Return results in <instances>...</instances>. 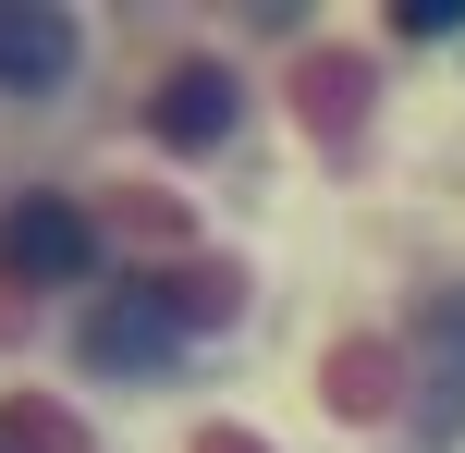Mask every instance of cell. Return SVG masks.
<instances>
[{
	"label": "cell",
	"mask_w": 465,
	"mask_h": 453,
	"mask_svg": "<svg viewBox=\"0 0 465 453\" xmlns=\"http://www.w3.org/2000/svg\"><path fill=\"white\" fill-rule=\"evenodd\" d=\"M86 258H98V233L74 196H13V221H0V270L13 282H74Z\"/></svg>",
	"instance_id": "6da1fadb"
},
{
	"label": "cell",
	"mask_w": 465,
	"mask_h": 453,
	"mask_svg": "<svg viewBox=\"0 0 465 453\" xmlns=\"http://www.w3.org/2000/svg\"><path fill=\"white\" fill-rule=\"evenodd\" d=\"M184 294H196V282H184ZM184 294H160V282L111 294V307L86 319V368H160V356H172V331H196Z\"/></svg>",
	"instance_id": "7a4b0ae2"
},
{
	"label": "cell",
	"mask_w": 465,
	"mask_h": 453,
	"mask_svg": "<svg viewBox=\"0 0 465 453\" xmlns=\"http://www.w3.org/2000/svg\"><path fill=\"white\" fill-rule=\"evenodd\" d=\"M49 74H74V25L0 0V86H49Z\"/></svg>",
	"instance_id": "3957f363"
},
{
	"label": "cell",
	"mask_w": 465,
	"mask_h": 453,
	"mask_svg": "<svg viewBox=\"0 0 465 453\" xmlns=\"http://www.w3.org/2000/svg\"><path fill=\"white\" fill-rule=\"evenodd\" d=\"M221 123H232V74H221V62H184V74L160 86V135H172V147H209Z\"/></svg>",
	"instance_id": "277c9868"
},
{
	"label": "cell",
	"mask_w": 465,
	"mask_h": 453,
	"mask_svg": "<svg viewBox=\"0 0 465 453\" xmlns=\"http://www.w3.org/2000/svg\"><path fill=\"white\" fill-rule=\"evenodd\" d=\"M465 25V0H404V37H453Z\"/></svg>",
	"instance_id": "5b68a950"
}]
</instances>
